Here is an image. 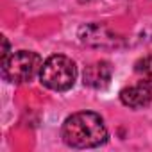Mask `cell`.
<instances>
[{"label":"cell","mask_w":152,"mask_h":152,"mask_svg":"<svg viewBox=\"0 0 152 152\" xmlns=\"http://www.w3.org/2000/svg\"><path fill=\"white\" fill-rule=\"evenodd\" d=\"M61 136L72 148H93L107 141V127L99 113L79 111L64 120Z\"/></svg>","instance_id":"1"},{"label":"cell","mask_w":152,"mask_h":152,"mask_svg":"<svg viewBox=\"0 0 152 152\" xmlns=\"http://www.w3.org/2000/svg\"><path fill=\"white\" fill-rule=\"evenodd\" d=\"M75 79H77V66L70 57L56 54L43 61L39 81L45 88L54 91H66L75 84Z\"/></svg>","instance_id":"2"},{"label":"cell","mask_w":152,"mask_h":152,"mask_svg":"<svg viewBox=\"0 0 152 152\" xmlns=\"http://www.w3.org/2000/svg\"><path fill=\"white\" fill-rule=\"evenodd\" d=\"M41 66L43 61L39 54L31 50H18L2 59V77L9 83L22 84L34 79L41 72Z\"/></svg>","instance_id":"3"},{"label":"cell","mask_w":152,"mask_h":152,"mask_svg":"<svg viewBox=\"0 0 152 152\" xmlns=\"http://www.w3.org/2000/svg\"><path fill=\"white\" fill-rule=\"evenodd\" d=\"M111 75H113V66L107 61H95L84 68L83 81H84V86L88 88L102 90L109 84Z\"/></svg>","instance_id":"4"},{"label":"cell","mask_w":152,"mask_h":152,"mask_svg":"<svg viewBox=\"0 0 152 152\" xmlns=\"http://www.w3.org/2000/svg\"><path fill=\"white\" fill-rule=\"evenodd\" d=\"M120 100L131 109H143L152 102V88L143 83L127 86L120 91Z\"/></svg>","instance_id":"5"},{"label":"cell","mask_w":152,"mask_h":152,"mask_svg":"<svg viewBox=\"0 0 152 152\" xmlns=\"http://www.w3.org/2000/svg\"><path fill=\"white\" fill-rule=\"evenodd\" d=\"M134 72L140 77V83H143V84L152 88V56H147V57L136 61Z\"/></svg>","instance_id":"6"}]
</instances>
